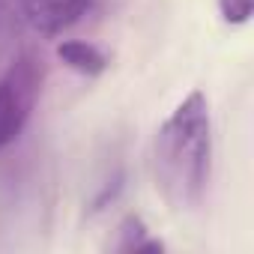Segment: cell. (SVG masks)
Instances as JSON below:
<instances>
[{"instance_id":"6da1fadb","label":"cell","mask_w":254,"mask_h":254,"mask_svg":"<svg viewBox=\"0 0 254 254\" xmlns=\"http://www.w3.org/2000/svg\"><path fill=\"white\" fill-rule=\"evenodd\" d=\"M212 126L209 102L200 90L189 93L159 126L153 141V177L162 200L174 212H194L209 186Z\"/></svg>"},{"instance_id":"7a4b0ae2","label":"cell","mask_w":254,"mask_h":254,"mask_svg":"<svg viewBox=\"0 0 254 254\" xmlns=\"http://www.w3.org/2000/svg\"><path fill=\"white\" fill-rule=\"evenodd\" d=\"M42 90V66L33 54H21L12 69L0 78V150L9 147L36 105Z\"/></svg>"},{"instance_id":"3957f363","label":"cell","mask_w":254,"mask_h":254,"mask_svg":"<svg viewBox=\"0 0 254 254\" xmlns=\"http://www.w3.org/2000/svg\"><path fill=\"white\" fill-rule=\"evenodd\" d=\"M87 6H90V0H21V12L27 24L45 36H54L72 27L84 15Z\"/></svg>"},{"instance_id":"277c9868","label":"cell","mask_w":254,"mask_h":254,"mask_svg":"<svg viewBox=\"0 0 254 254\" xmlns=\"http://www.w3.org/2000/svg\"><path fill=\"white\" fill-rule=\"evenodd\" d=\"M57 57L63 60V66H69L72 72L87 75V78H96V75H102L111 66V54L108 51H102L93 42H81V39L60 42L57 45Z\"/></svg>"},{"instance_id":"5b68a950","label":"cell","mask_w":254,"mask_h":254,"mask_svg":"<svg viewBox=\"0 0 254 254\" xmlns=\"http://www.w3.org/2000/svg\"><path fill=\"white\" fill-rule=\"evenodd\" d=\"M114 251H126V254H162L165 245L150 236L147 224L141 215H126L117 227V242H114Z\"/></svg>"},{"instance_id":"8992f818","label":"cell","mask_w":254,"mask_h":254,"mask_svg":"<svg viewBox=\"0 0 254 254\" xmlns=\"http://www.w3.org/2000/svg\"><path fill=\"white\" fill-rule=\"evenodd\" d=\"M218 9L227 24H245L251 18L254 0H218Z\"/></svg>"}]
</instances>
